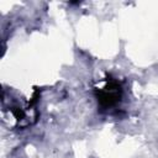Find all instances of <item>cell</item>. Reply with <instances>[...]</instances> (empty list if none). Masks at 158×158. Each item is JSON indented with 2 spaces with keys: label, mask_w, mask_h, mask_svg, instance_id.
<instances>
[{
  "label": "cell",
  "mask_w": 158,
  "mask_h": 158,
  "mask_svg": "<svg viewBox=\"0 0 158 158\" xmlns=\"http://www.w3.org/2000/svg\"><path fill=\"white\" fill-rule=\"evenodd\" d=\"M121 98V89L116 83H106L104 88L99 89L98 101L105 109H109L118 102Z\"/></svg>",
  "instance_id": "obj_1"
}]
</instances>
